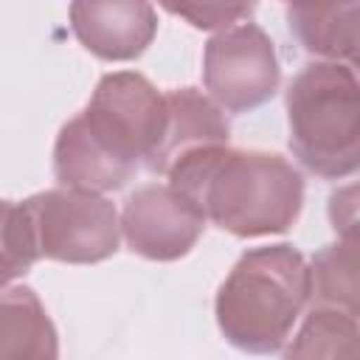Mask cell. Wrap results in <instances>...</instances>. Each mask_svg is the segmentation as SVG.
I'll list each match as a JSON object with an SVG mask.
<instances>
[{
	"mask_svg": "<svg viewBox=\"0 0 360 360\" xmlns=\"http://www.w3.org/2000/svg\"><path fill=\"white\" fill-rule=\"evenodd\" d=\"M70 28L76 39L104 62L138 59L158 34V11L141 0L70 3Z\"/></svg>",
	"mask_w": 360,
	"mask_h": 360,
	"instance_id": "obj_9",
	"label": "cell"
},
{
	"mask_svg": "<svg viewBox=\"0 0 360 360\" xmlns=\"http://www.w3.org/2000/svg\"><path fill=\"white\" fill-rule=\"evenodd\" d=\"M20 202L25 208L39 259L96 264L118 250L121 214L104 194L59 186Z\"/></svg>",
	"mask_w": 360,
	"mask_h": 360,
	"instance_id": "obj_5",
	"label": "cell"
},
{
	"mask_svg": "<svg viewBox=\"0 0 360 360\" xmlns=\"http://www.w3.org/2000/svg\"><path fill=\"white\" fill-rule=\"evenodd\" d=\"M284 360H360V323L338 309L312 307Z\"/></svg>",
	"mask_w": 360,
	"mask_h": 360,
	"instance_id": "obj_13",
	"label": "cell"
},
{
	"mask_svg": "<svg viewBox=\"0 0 360 360\" xmlns=\"http://www.w3.org/2000/svg\"><path fill=\"white\" fill-rule=\"evenodd\" d=\"M205 231V217L172 186H138L121 208V236L127 248L149 262H174L191 253Z\"/></svg>",
	"mask_w": 360,
	"mask_h": 360,
	"instance_id": "obj_7",
	"label": "cell"
},
{
	"mask_svg": "<svg viewBox=\"0 0 360 360\" xmlns=\"http://www.w3.org/2000/svg\"><path fill=\"white\" fill-rule=\"evenodd\" d=\"M312 298V267L290 245L250 248L217 290L214 315L222 338L245 354H276Z\"/></svg>",
	"mask_w": 360,
	"mask_h": 360,
	"instance_id": "obj_3",
	"label": "cell"
},
{
	"mask_svg": "<svg viewBox=\"0 0 360 360\" xmlns=\"http://www.w3.org/2000/svg\"><path fill=\"white\" fill-rule=\"evenodd\" d=\"M169 101V127L166 141L149 166L152 174H169L186 155L208 146H225L231 138V124L225 110L197 87H174L166 90Z\"/></svg>",
	"mask_w": 360,
	"mask_h": 360,
	"instance_id": "obj_10",
	"label": "cell"
},
{
	"mask_svg": "<svg viewBox=\"0 0 360 360\" xmlns=\"http://www.w3.org/2000/svg\"><path fill=\"white\" fill-rule=\"evenodd\" d=\"M0 360H59V335L39 295L8 284L0 304Z\"/></svg>",
	"mask_w": 360,
	"mask_h": 360,
	"instance_id": "obj_12",
	"label": "cell"
},
{
	"mask_svg": "<svg viewBox=\"0 0 360 360\" xmlns=\"http://www.w3.org/2000/svg\"><path fill=\"white\" fill-rule=\"evenodd\" d=\"M166 180L205 217L242 239L284 233L304 208L301 172L276 152L208 146L186 155Z\"/></svg>",
	"mask_w": 360,
	"mask_h": 360,
	"instance_id": "obj_2",
	"label": "cell"
},
{
	"mask_svg": "<svg viewBox=\"0 0 360 360\" xmlns=\"http://www.w3.org/2000/svg\"><path fill=\"white\" fill-rule=\"evenodd\" d=\"M202 84L225 112L239 115L267 104L281 84L270 34L250 20L214 34L202 51Z\"/></svg>",
	"mask_w": 360,
	"mask_h": 360,
	"instance_id": "obj_6",
	"label": "cell"
},
{
	"mask_svg": "<svg viewBox=\"0 0 360 360\" xmlns=\"http://www.w3.org/2000/svg\"><path fill=\"white\" fill-rule=\"evenodd\" d=\"M326 214L335 239L309 262L312 301L315 307L338 309L360 323V183L335 188Z\"/></svg>",
	"mask_w": 360,
	"mask_h": 360,
	"instance_id": "obj_8",
	"label": "cell"
},
{
	"mask_svg": "<svg viewBox=\"0 0 360 360\" xmlns=\"http://www.w3.org/2000/svg\"><path fill=\"white\" fill-rule=\"evenodd\" d=\"M169 14L183 17L191 28L200 31H228L239 22H248L253 14L250 3H180V6H163Z\"/></svg>",
	"mask_w": 360,
	"mask_h": 360,
	"instance_id": "obj_15",
	"label": "cell"
},
{
	"mask_svg": "<svg viewBox=\"0 0 360 360\" xmlns=\"http://www.w3.org/2000/svg\"><path fill=\"white\" fill-rule=\"evenodd\" d=\"M284 14L307 53L360 76V3H295Z\"/></svg>",
	"mask_w": 360,
	"mask_h": 360,
	"instance_id": "obj_11",
	"label": "cell"
},
{
	"mask_svg": "<svg viewBox=\"0 0 360 360\" xmlns=\"http://www.w3.org/2000/svg\"><path fill=\"white\" fill-rule=\"evenodd\" d=\"M290 152L321 180L360 172V76L346 65H304L284 96Z\"/></svg>",
	"mask_w": 360,
	"mask_h": 360,
	"instance_id": "obj_4",
	"label": "cell"
},
{
	"mask_svg": "<svg viewBox=\"0 0 360 360\" xmlns=\"http://www.w3.org/2000/svg\"><path fill=\"white\" fill-rule=\"evenodd\" d=\"M3 211V225H0V233H3V281L6 287L25 276L34 262H39V253L34 248V236H31V225H28V217H25V208L22 202L17 200H3L0 205Z\"/></svg>",
	"mask_w": 360,
	"mask_h": 360,
	"instance_id": "obj_14",
	"label": "cell"
},
{
	"mask_svg": "<svg viewBox=\"0 0 360 360\" xmlns=\"http://www.w3.org/2000/svg\"><path fill=\"white\" fill-rule=\"evenodd\" d=\"M169 127V101L143 73H104L56 135L53 177L65 188L107 194L155 163Z\"/></svg>",
	"mask_w": 360,
	"mask_h": 360,
	"instance_id": "obj_1",
	"label": "cell"
}]
</instances>
